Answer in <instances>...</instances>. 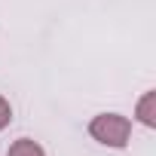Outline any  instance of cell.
I'll use <instances>...</instances> for the list:
<instances>
[{
	"label": "cell",
	"mask_w": 156,
	"mask_h": 156,
	"mask_svg": "<svg viewBox=\"0 0 156 156\" xmlns=\"http://www.w3.org/2000/svg\"><path fill=\"white\" fill-rule=\"evenodd\" d=\"M89 135L104 147L122 150L129 147V138H132V119L122 113H98L89 122Z\"/></svg>",
	"instance_id": "obj_1"
},
{
	"label": "cell",
	"mask_w": 156,
	"mask_h": 156,
	"mask_svg": "<svg viewBox=\"0 0 156 156\" xmlns=\"http://www.w3.org/2000/svg\"><path fill=\"white\" fill-rule=\"evenodd\" d=\"M6 156H46V150H43L37 141H31V138H19V141L9 144Z\"/></svg>",
	"instance_id": "obj_3"
},
{
	"label": "cell",
	"mask_w": 156,
	"mask_h": 156,
	"mask_svg": "<svg viewBox=\"0 0 156 156\" xmlns=\"http://www.w3.org/2000/svg\"><path fill=\"white\" fill-rule=\"evenodd\" d=\"M135 116H138V122H141V126L156 129V92H144V95L138 98Z\"/></svg>",
	"instance_id": "obj_2"
},
{
	"label": "cell",
	"mask_w": 156,
	"mask_h": 156,
	"mask_svg": "<svg viewBox=\"0 0 156 156\" xmlns=\"http://www.w3.org/2000/svg\"><path fill=\"white\" fill-rule=\"evenodd\" d=\"M9 122H12V104H9L3 95H0V132H3Z\"/></svg>",
	"instance_id": "obj_4"
}]
</instances>
